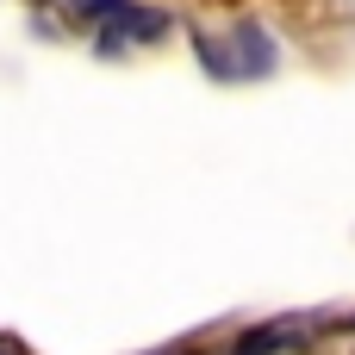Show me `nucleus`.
Masks as SVG:
<instances>
[{
  "label": "nucleus",
  "mask_w": 355,
  "mask_h": 355,
  "mask_svg": "<svg viewBox=\"0 0 355 355\" xmlns=\"http://www.w3.org/2000/svg\"><path fill=\"white\" fill-rule=\"evenodd\" d=\"M193 50H200L206 75H218V81H256V75H268V69L281 62V50H275V37L262 31V19H237L225 37L193 31Z\"/></svg>",
  "instance_id": "f257e3e1"
},
{
  "label": "nucleus",
  "mask_w": 355,
  "mask_h": 355,
  "mask_svg": "<svg viewBox=\"0 0 355 355\" xmlns=\"http://www.w3.org/2000/svg\"><path fill=\"white\" fill-rule=\"evenodd\" d=\"M87 31H94V44L106 50V56H119L125 44H156V37H168V12L162 6H144V0H62Z\"/></svg>",
  "instance_id": "f03ea898"
},
{
  "label": "nucleus",
  "mask_w": 355,
  "mask_h": 355,
  "mask_svg": "<svg viewBox=\"0 0 355 355\" xmlns=\"http://www.w3.org/2000/svg\"><path fill=\"white\" fill-rule=\"evenodd\" d=\"M306 337L300 331H287V324H256V331H243L237 343H231V355H281V349H300Z\"/></svg>",
  "instance_id": "7ed1b4c3"
},
{
  "label": "nucleus",
  "mask_w": 355,
  "mask_h": 355,
  "mask_svg": "<svg viewBox=\"0 0 355 355\" xmlns=\"http://www.w3.org/2000/svg\"><path fill=\"white\" fill-rule=\"evenodd\" d=\"M175 355H193V349H175Z\"/></svg>",
  "instance_id": "20e7f679"
},
{
  "label": "nucleus",
  "mask_w": 355,
  "mask_h": 355,
  "mask_svg": "<svg viewBox=\"0 0 355 355\" xmlns=\"http://www.w3.org/2000/svg\"><path fill=\"white\" fill-rule=\"evenodd\" d=\"M0 355H6V349H0Z\"/></svg>",
  "instance_id": "39448f33"
}]
</instances>
